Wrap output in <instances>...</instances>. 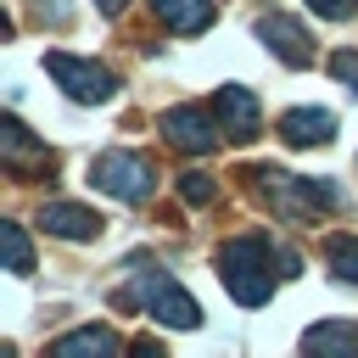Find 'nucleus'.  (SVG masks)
Returning a JSON list of instances; mask_svg holds the SVG:
<instances>
[{
  "label": "nucleus",
  "mask_w": 358,
  "mask_h": 358,
  "mask_svg": "<svg viewBox=\"0 0 358 358\" xmlns=\"http://www.w3.org/2000/svg\"><path fill=\"white\" fill-rule=\"evenodd\" d=\"M218 280H224V291H229L241 308L268 302V296H274L268 241H263V235H235V241H224V252H218Z\"/></svg>",
  "instance_id": "1"
},
{
  "label": "nucleus",
  "mask_w": 358,
  "mask_h": 358,
  "mask_svg": "<svg viewBox=\"0 0 358 358\" xmlns=\"http://www.w3.org/2000/svg\"><path fill=\"white\" fill-rule=\"evenodd\" d=\"M129 268H134V302H140L151 319H162V324H173V330H196V324H201L196 302H190L157 263H129Z\"/></svg>",
  "instance_id": "2"
},
{
  "label": "nucleus",
  "mask_w": 358,
  "mask_h": 358,
  "mask_svg": "<svg viewBox=\"0 0 358 358\" xmlns=\"http://www.w3.org/2000/svg\"><path fill=\"white\" fill-rule=\"evenodd\" d=\"M151 179H157L151 162L134 157V151H106V157L90 162V185L106 190V196H117V201H145L151 196Z\"/></svg>",
  "instance_id": "3"
},
{
  "label": "nucleus",
  "mask_w": 358,
  "mask_h": 358,
  "mask_svg": "<svg viewBox=\"0 0 358 358\" xmlns=\"http://www.w3.org/2000/svg\"><path fill=\"white\" fill-rule=\"evenodd\" d=\"M45 73H50L73 101H90V106H101V101L117 90V78H112L101 62H78V56H67V50H50V56H45Z\"/></svg>",
  "instance_id": "4"
},
{
  "label": "nucleus",
  "mask_w": 358,
  "mask_h": 358,
  "mask_svg": "<svg viewBox=\"0 0 358 358\" xmlns=\"http://www.w3.org/2000/svg\"><path fill=\"white\" fill-rule=\"evenodd\" d=\"M257 39H263V45H268L285 67H308V62H313V45H308L302 22H296V17H285V11L257 17Z\"/></svg>",
  "instance_id": "5"
},
{
  "label": "nucleus",
  "mask_w": 358,
  "mask_h": 358,
  "mask_svg": "<svg viewBox=\"0 0 358 358\" xmlns=\"http://www.w3.org/2000/svg\"><path fill=\"white\" fill-rule=\"evenodd\" d=\"M162 134H168L179 151H196V157H201V151H213V145H218V134H224V129H218L201 106H173V112H162Z\"/></svg>",
  "instance_id": "6"
},
{
  "label": "nucleus",
  "mask_w": 358,
  "mask_h": 358,
  "mask_svg": "<svg viewBox=\"0 0 358 358\" xmlns=\"http://www.w3.org/2000/svg\"><path fill=\"white\" fill-rule=\"evenodd\" d=\"M213 112H218V129H224L229 140H257V123H263V112H257L252 90H241V84H224V90L213 95Z\"/></svg>",
  "instance_id": "7"
},
{
  "label": "nucleus",
  "mask_w": 358,
  "mask_h": 358,
  "mask_svg": "<svg viewBox=\"0 0 358 358\" xmlns=\"http://www.w3.org/2000/svg\"><path fill=\"white\" fill-rule=\"evenodd\" d=\"M39 224H45L50 235H62V241H95V235H101V213L78 207V201H45Z\"/></svg>",
  "instance_id": "8"
},
{
  "label": "nucleus",
  "mask_w": 358,
  "mask_h": 358,
  "mask_svg": "<svg viewBox=\"0 0 358 358\" xmlns=\"http://www.w3.org/2000/svg\"><path fill=\"white\" fill-rule=\"evenodd\" d=\"M302 352L313 358H358V319H324L302 336Z\"/></svg>",
  "instance_id": "9"
},
{
  "label": "nucleus",
  "mask_w": 358,
  "mask_h": 358,
  "mask_svg": "<svg viewBox=\"0 0 358 358\" xmlns=\"http://www.w3.org/2000/svg\"><path fill=\"white\" fill-rule=\"evenodd\" d=\"M280 134H285V145H324L336 134V117L319 112V106H296V112L280 117Z\"/></svg>",
  "instance_id": "10"
},
{
  "label": "nucleus",
  "mask_w": 358,
  "mask_h": 358,
  "mask_svg": "<svg viewBox=\"0 0 358 358\" xmlns=\"http://www.w3.org/2000/svg\"><path fill=\"white\" fill-rule=\"evenodd\" d=\"M0 151H6V168H11V173H28V168H45V162H50V151L34 145V134H28L17 117L0 123Z\"/></svg>",
  "instance_id": "11"
},
{
  "label": "nucleus",
  "mask_w": 358,
  "mask_h": 358,
  "mask_svg": "<svg viewBox=\"0 0 358 358\" xmlns=\"http://www.w3.org/2000/svg\"><path fill=\"white\" fill-rule=\"evenodd\" d=\"M123 341L106 330V324H90V330H73V336H62V341H50V358H112Z\"/></svg>",
  "instance_id": "12"
},
{
  "label": "nucleus",
  "mask_w": 358,
  "mask_h": 358,
  "mask_svg": "<svg viewBox=\"0 0 358 358\" xmlns=\"http://www.w3.org/2000/svg\"><path fill=\"white\" fill-rule=\"evenodd\" d=\"M157 22L173 28V34H201L213 22V0H151Z\"/></svg>",
  "instance_id": "13"
},
{
  "label": "nucleus",
  "mask_w": 358,
  "mask_h": 358,
  "mask_svg": "<svg viewBox=\"0 0 358 358\" xmlns=\"http://www.w3.org/2000/svg\"><path fill=\"white\" fill-rule=\"evenodd\" d=\"M324 263L336 268L341 285H358V241H352V235H330V241H324Z\"/></svg>",
  "instance_id": "14"
},
{
  "label": "nucleus",
  "mask_w": 358,
  "mask_h": 358,
  "mask_svg": "<svg viewBox=\"0 0 358 358\" xmlns=\"http://www.w3.org/2000/svg\"><path fill=\"white\" fill-rule=\"evenodd\" d=\"M0 241H6V268L11 274H34V246H28L22 224H0Z\"/></svg>",
  "instance_id": "15"
},
{
  "label": "nucleus",
  "mask_w": 358,
  "mask_h": 358,
  "mask_svg": "<svg viewBox=\"0 0 358 358\" xmlns=\"http://www.w3.org/2000/svg\"><path fill=\"white\" fill-rule=\"evenodd\" d=\"M179 196H185L190 207H207L218 190H213V179H207V173H179Z\"/></svg>",
  "instance_id": "16"
},
{
  "label": "nucleus",
  "mask_w": 358,
  "mask_h": 358,
  "mask_svg": "<svg viewBox=\"0 0 358 358\" xmlns=\"http://www.w3.org/2000/svg\"><path fill=\"white\" fill-rule=\"evenodd\" d=\"M330 73L358 95V50H336V56H330Z\"/></svg>",
  "instance_id": "17"
},
{
  "label": "nucleus",
  "mask_w": 358,
  "mask_h": 358,
  "mask_svg": "<svg viewBox=\"0 0 358 358\" xmlns=\"http://www.w3.org/2000/svg\"><path fill=\"white\" fill-rule=\"evenodd\" d=\"M319 17H330V22H341V17H352V0H308Z\"/></svg>",
  "instance_id": "18"
},
{
  "label": "nucleus",
  "mask_w": 358,
  "mask_h": 358,
  "mask_svg": "<svg viewBox=\"0 0 358 358\" xmlns=\"http://www.w3.org/2000/svg\"><path fill=\"white\" fill-rule=\"evenodd\" d=\"M34 6H39V17H50V22H67V17H73L67 0H34Z\"/></svg>",
  "instance_id": "19"
},
{
  "label": "nucleus",
  "mask_w": 358,
  "mask_h": 358,
  "mask_svg": "<svg viewBox=\"0 0 358 358\" xmlns=\"http://www.w3.org/2000/svg\"><path fill=\"white\" fill-rule=\"evenodd\" d=\"M95 6H101V11H106V17H117V11H123V6H129V0H95Z\"/></svg>",
  "instance_id": "20"
}]
</instances>
